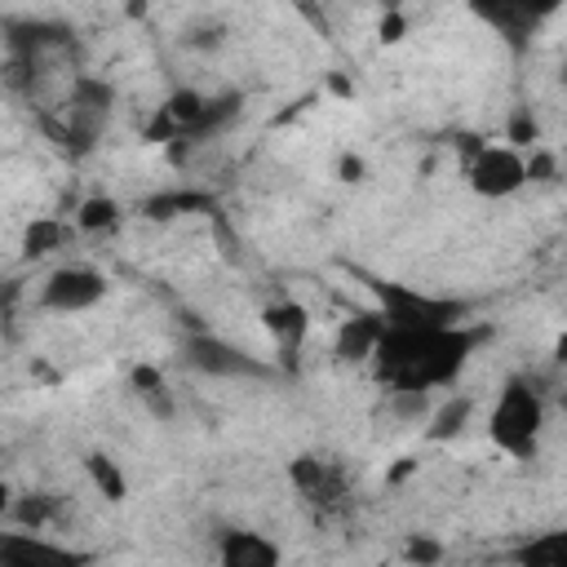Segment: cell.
<instances>
[{"label": "cell", "instance_id": "6da1fadb", "mask_svg": "<svg viewBox=\"0 0 567 567\" xmlns=\"http://www.w3.org/2000/svg\"><path fill=\"white\" fill-rule=\"evenodd\" d=\"M492 341V323H461V328H434V332H394L385 328L377 354H372V372L385 390H443L452 385L465 363L478 354V346Z\"/></svg>", "mask_w": 567, "mask_h": 567}, {"label": "cell", "instance_id": "7a4b0ae2", "mask_svg": "<svg viewBox=\"0 0 567 567\" xmlns=\"http://www.w3.org/2000/svg\"><path fill=\"white\" fill-rule=\"evenodd\" d=\"M111 111H115V89H111L106 80L71 75V89H66V97L58 102V111L44 120V128H49V137L58 142L62 155L80 159V155H89V151L102 142V133H106V124H111Z\"/></svg>", "mask_w": 567, "mask_h": 567}, {"label": "cell", "instance_id": "3957f363", "mask_svg": "<svg viewBox=\"0 0 567 567\" xmlns=\"http://www.w3.org/2000/svg\"><path fill=\"white\" fill-rule=\"evenodd\" d=\"M377 310L385 319V328L394 332H434V328H461L474 323V306L465 297H443V292H421L412 284H394V279H368Z\"/></svg>", "mask_w": 567, "mask_h": 567}, {"label": "cell", "instance_id": "277c9868", "mask_svg": "<svg viewBox=\"0 0 567 567\" xmlns=\"http://www.w3.org/2000/svg\"><path fill=\"white\" fill-rule=\"evenodd\" d=\"M540 434H545V399L527 377H509L496 390V403L487 412V439L496 452L514 456V461H532L540 452Z\"/></svg>", "mask_w": 567, "mask_h": 567}, {"label": "cell", "instance_id": "5b68a950", "mask_svg": "<svg viewBox=\"0 0 567 567\" xmlns=\"http://www.w3.org/2000/svg\"><path fill=\"white\" fill-rule=\"evenodd\" d=\"M182 363L199 377H213V381H266V377H275L270 363H261L257 354H248L244 346H235L217 332H186L182 337Z\"/></svg>", "mask_w": 567, "mask_h": 567}, {"label": "cell", "instance_id": "8992f818", "mask_svg": "<svg viewBox=\"0 0 567 567\" xmlns=\"http://www.w3.org/2000/svg\"><path fill=\"white\" fill-rule=\"evenodd\" d=\"M465 182L478 199H509L527 186V155L509 142H478L465 159Z\"/></svg>", "mask_w": 567, "mask_h": 567}, {"label": "cell", "instance_id": "52a82bcc", "mask_svg": "<svg viewBox=\"0 0 567 567\" xmlns=\"http://www.w3.org/2000/svg\"><path fill=\"white\" fill-rule=\"evenodd\" d=\"M106 297V275L89 261H62L44 275L35 306L49 315H84Z\"/></svg>", "mask_w": 567, "mask_h": 567}, {"label": "cell", "instance_id": "ba28073f", "mask_svg": "<svg viewBox=\"0 0 567 567\" xmlns=\"http://www.w3.org/2000/svg\"><path fill=\"white\" fill-rule=\"evenodd\" d=\"M261 328L266 337L275 341V354H279V368H297L301 363V350H306V337H310V310L292 297H279V301H266L261 306Z\"/></svg>", "mask_w": 567, "mask_h": 567}, {"label": "cell", "instance_id": "9c48e42d", "mask_svg": "<svg viewBox=\"0 0 567 567\" xmlns=\"http://www.w3.org/2000/svg\"><path fill=\"white\" fill-rule=\"evenodd\" d=\"M0 567H89V554L44 540L40 532H0Z\"/></svg>", "mask_w": 567, "mask_h": 567}, {"label": "cell", "instance_id": "30bf717a", "mask_svg": "<svg viewBox=\"0 0 567 567\" xmlns=\"http://www.w3.org/2000/svg\"><path fill=\"white\" fill-rule=\"evenodd\" d=\"M470 13L478 18V22H487L514 53H523L527 44H532V35L540 31V22L549 18V9H536V4H518V0H496V4H487V0H478V4H470Z\"/></svg>", "mask_w": 567, "mask_h": 567}, {"label": "cell", "instance_id": "8fae6325", "mask_svg": "<svg viewBox=\"0 0 567 567\" xmlns=\"http://www.w3.org/2000/svg\"><path fill=\"white\" fill-rule=\"evenodd\" d=\"M217 567H284L279 540H270L257 527H221L213 540Z\"/></svg>", "mask_w": 567, "mask_h": 567}, {"label": "cell", "instance_id": "7c38bea8", "mask_svg": "<svg viewBox=\"0 0 567 567\" xmlns=\"http://www.w3.org/2000/svg\"><path fill=\"white\" fill-rule=\"evenodd\" d=\"M381 337H385L381 310H377V306H372V310H354V315H346V319L337 323V332H332V354H337V363H372Z\"/></svg>", "mask_w": 567, "mask_h": 567}, {"label": "cell", "instance_id": "4fadbf2b", "mask_svg": "<svg viewBox=\"0 0 567 567\" xmlns=\"http://www.w3.org/2000/svg\"><path fill=\"white\" fill-rule=\"evenodd\" d=\"M288 483L301 492V501L310 505H328V501H341V470L315 452H301L288 461Z\"/></svg>", "mask_w": 567, "mask_h": 567}, {"label": "cell", "instance_id": "5bb4252c", "mask_svg": "<svg viewBox=\"0 0 567 567\" xmlns=\"http://www.w3.org/2000/svg\"><path fill=\"white\" fill-rule=\"evenodd\" d=\"M470 416H474V399H470V394H447L443 403L430 408V416H425V439H430V443H452V439L470 425Z\"/></svg>", "mask_w": 567, "mask_h": 567}, {"label": "cell", "instance_id": "9a60e30c", "mask_svg": "<svg viewBox=\"0 0 567 567\" xmlns=\"http://www.w3.org/2000/svg\"><path fill=\"white\" fill-rule=\"evenodd\" d=\"M128 385H133V394L142 399V408H146L155 421H173L177 403H173V394H168V381H164V372H159V368H151V363H137V368L128 372Z\"/></svg>", "mask_w": 567, "mask_h": 567}, {"label": "cell", "instance_id": "2e32d148", "mask_svg": "<svg viewBox=\"0 0 567 567\" xmlns=\"http://www.w3.org/2000/svg\"><path fill=\"white\" fill-rule=\"evenodd\" d=\"M514 567H567V527L523 540L514 549Z\"/></svg>", "mask_w": 567, "mask_h": 567}, {"label": "cell", "instance_id": "e0dca14e", "mask_svg": "<svg viewBox=\"0 0 567 567\" xmlns=\"http://www.w3.org/2000/svg\"><path fill=\"white\" fill-rule=\"evenodd\" d=\"M66 239H71V226H66L62 217H35V221L22 230V257H27V261H40V257L66 248Z\"/></svg>", "mask_w": 567, "mask_h": 567}, {"label": "cell", "instance_id": "ac0fdd59", "mask_svg": "<svg viewBox=\"0 0 567 567\" xmlns=\"http://www.w3.org/2000/svg\"><path fill=\"white\" fill-rule=\"evenodd\" d=\"M84 474H89V483H93V492H97L102 501L120 505V501L128 496V478H124V470H120L115 456H106V452H89V456H84Z\"/></svg>", "mask_w": 567, "mask_h": 567}, {"label": "cell", "instance_id": "d6986e66", "mask_svg": "<svg viewBox=\"0 0 567 567\" xmlns=\"http://www.w3.org/2000/svg\"><path fill=\"white\" fill-rule=\"evenodd\" d=\"M120 217H124L120 199H111V195H89V199H80V208H75V230H80V235H106V230L120 226Z\"/></svg>", "mask_w": 567, "mask_h": 567}, {"label": "cell", "instance_id": "ffe728a7", "mask_svg": "<svg viewBox=\"0 0 567 567\" xmlns=\"http://www.w3.org/2000/svg\"><path fill=\"white\" fill-rule=\"evenodd\" d=\"M204 208H213V199L199 195V190H164V195H151V199L142 204V213H146L151 221H168V217L204 213Z\"/></svg>", "mask_w": 567, "mask_h": 567}, {"label": "cell", "instance_id": "44dd1931", "mask_svg": "<svg viewBox=\"0 0 567 567\" xmlns=\"http://www.w3.org/2000/svg\"><path fill=\"white\" fill-rule=\"evenodd\" d=\"M53 514H58V501L44 496V492L18 496V501L9 505V523H13L18 532H44V527L53 523Z\"/></svg>", "mask_w": 567, "mask_h": 567}, {"label": "cell", "instance_id": "7402d4cb", "mask_svg": "<svg viewBox=\"0 0 567 567\" xmlns=\"http://www.w3.org/2000/svg\"><path fill=\"white\" fill-rule=\"evenodd\" d=\"M399 554H403L408 567H439V563H443V540H434V536H425V532H408Z\"/></svg>", "mask_w": 567, "mask_h": 567}, {"label": "cell", "instance_id": "603a6c76", "mask_svg": "<svg viewBox=\"0 0 567 567\" xmlns=\"http://www.w3.org/2000/svg\"><path fill=\"white\" fill-rule=\"evenodd\" d=\"M226 40V22L221 18H213V13H204V18H195V22H186V31H182V44L186 49H217Z\"/></svg>", "mask_w": 567, "mask_h": 567}, {"label": "cell", "instance_id": "cb8c5ba5", "mask_svg": "<svg viewBox=\"0 0 567 567\" xmlns=\"http://www.w3.org/2000/svg\"><path fill=\"white\" fill-rule=\"evenodd\" d=\"M505 142H509L514 151H523V146H536V142H540V124L532 120V111H527V106H518V111L509 115V133H505Z\"/></svg>", "mask_w": 567, "mask_h": 567}, {"label": "cell", "instance_id": "d4e9b609", "mask_svg": "<svg viewBox=\"0 0 567 567\" xmlns=\"http://www.w3.org/2000/svg\"><path fill=\"white\" fill-rule=\"evenodd\" d=\"M363 173H368V164H363V155H354V151H341L337 155V182H363Z\"/></svg>", "mask_w": 567, "mask_h": 567}, {"label": "cell", "instance_id": "484cf974", "mask_svg": "<svg viewBox=\"0 0 567 567\" xmlns=\"http://www.w3.org/2000/svg\"><path fill=\"white\" fill-rule=\"evenodd\" d=\"M554 177H558V159L549 151H536L527 159V182H554Z\"/></svg>", "mask_w": 567, "mask_h": 567}, {"label": "cell", "instance_id": "4316f807", "mask_svg": "<svg viewBox=\"0 0 567 567\" xmlns=\"http://www.w3.org/2000/svg\"><path fill=\"white\" fill-rule=\"evenodd\" d=\"M399 35H403V18L394 13V18H385V22H381V40L390 44V40H399Z\"/></svg>", "mask_w": 567, "mask_h": 567}, {"label": "cell", "instance_id": "83f0119b", "mask_svg": "<svg viewBox=\"0 0 567 567\" xmlns=\"http://www.w3.org/2000/svg\"><path fill=\"white\" fill-rule=\"evenodd\" d=\"M412 465H416V461H412V456H403V461H399V465H394V470H390L385 478H390V483H399L403 474H412Z\"/></svg>", "mask_w": 567, "mask_h": 567}, {"label": "cell", "instance_id": "f1b7e54d", "mask_svg": "<svg viewBox=\"0 0 567 567\" xmlns=\"http://www.w3.org/2000/svg\"><path fill=\"white\" fill-rule=\"evenodd\" d=\"M554 359L567 363V332H558V341H554Z\"/></svg>", "mask_w": 567, "mask_h": 567}, {"label": "cell", "instance_id": "f546056e", "mask_svg": "<svg viewBox=\"0 0 567 567\" xmlns=\"http://www.w3.org/2000/svg\"><path fill=\"white\" fill-rule=\"evenodd\" d=\"M558 84H563V89H567V62H563V71H558Z\"/></svg>", "mask_w": 567, "mask_h": 567}]
</instances>
